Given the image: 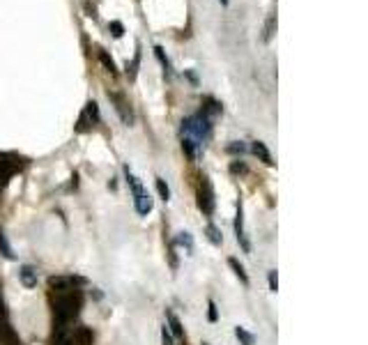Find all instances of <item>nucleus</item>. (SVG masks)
<instances>
[{
	"mask_svg": "<svg viewBox=\"0 0 368 345\" xmlns=\"http://www.w3.org/2000/svg\"><path fill=\"white\" fill-rule=\"evenodd\" d=\"M53 302V320L55 325H67L72 322L74 317L81 313V306H83V294L78 288L74 290H64V292H53L51 297Z\"/></svg>",
	"mask_w": 368,
	"mask_h": 345,
	"instance_id": "nucleus-1",
	"label": "nucleus"
},
{
	"mask_svg": "<svg viewBox=\"0 0 368 345\" xmlns=\"http://www.w3.org/2000/svg\"><path fill=\"white\" fill-rule=\"evenodd\" d=\"M182 131L184 136H189L191 141H196L198 145H202V141H207V138L212 136V120L207 113H198L193 115V118L184 120L182 122Z\"/></svg>",
	"mask_w": 368,
	"mask_h": 345,
	"instance_id": "nucleus-2",
	"label": "nucleus"
},
{
	"mask_svg": "<svg viewBox=\"0 0 368 345\" xmlns=\"http://www.w3.org/2000/svg\"><path fill=\"white\" fill-rule=\"evenodd\" d=\"M21 168H23V159H21V156L9 154V152L0 154V187H5V184L12 179V175L18 173Z\"/></svg>",
	"mask_w": 368,
	"mask_h": 345,
	"instance_id": "nucleus-3",
	"label": "nucleus"
},
{
	"mask_svg": "<svg viewBox=\"0 0 368 345\" xmlns=\"http://www.w3.org/2000/svg\"><path fill=\"white\" fill-rule=\"evenodd\" d=\"M198 207L207 216L214 212V191H212V184L207 177H200V184H198Z\"/></svg>",
	"mask_w": 368,
	"mask_h": 345,
	"instance_id": "nucleus-4",
	"label": "nucleus"
},
{
	"mask_svg": "<svg viewBox=\"0 0 368 345\" xmlns=\"http://www.w3.org/2000/svg\"><path fill=\"white\" fill-rule=\"evenodd\" d=\"M85 279L83 276H51L49 279V288L53 292H64V290H74L76 285H83Z\"/></svg>",
	"mask_w": 368,
	"mask_h": 345,
	"instance_id": "nucleus-5",
	"label": "nucleus"
},
{
	"mask_svg": "<svg viewBox=\"0 0 368 345\" xmlns=\"http://www.w3.org/2000/svg\"><path fill=\"white\" fill-rule=\"evenodd\" d=\"M97 118H99L97 104H95V101H90V104L85 106V110L81 113V118H78V122H76V131H78V133H83V131H87V129H92V124L97 122Z\"/></svg>",
	"mask_w": 368,
	"mask_h": 345,
	"instance_id": "nucleus-6",
	"label": "nucleus"
},
{
	"mask_svg": "<svg viewBox=\"0 0 368 345\" xmlns=\"http://www.w3.org/2000/svg\"><path fill=\"white\" fill-rule=\"evenodd\" d=\"M0 345H21V338L7 317H0Z\"/></svg>",
	"mask_w": 368,
	"mask_h": 345,
	"instance_id": "nucleus-7",
	"label": "nucleus"
},
{
	"mask_svg": "<svg viewBox=\"0 0 368 345\" xmlns=\"http://www.w3.org/2000/svg\"><path fill=\"white\" fill-rule=\"evenodd\" d=\"M235 233H237V239L242 244L244 251H251V244L246 239V230H244V212H242V202H237V216H235Z\"/></svg>",
	"mask_w": 368,
	"mask_h": 345,
	"instance_id": "nucleus-8",
	"label": "nucleus"
},
{
	"mask_svg": "<svg viewBox=\"0 0 368 345\" xmlns=\"http://www.w3.org/2000/svg\"><path fill=\"white\" fill-rule=\"evenodd\" d=\"M133 205H136V212L138 214H143V216H147L152 212V198H150V193H136L133 196Z\"/></svg>",
	"mask_w": 368,
	"mask_h": 345,
	"instance_id": "nucleus-9",
	"label": "nucleus"
},
{
	"mask_svg": "<svg viewBox=\"0 0 368 345\" xmlns=\"http://www.w3.org/2000/svg\"><path fill=\"white\" fill-rule=\"evenodd\" d=\"M18 279H21V283L26 285V288H35L37 285V271L32 269L30 265H23L21 269H18Z\"/></svg>",
	"mask_w": 368,
	"mask_h": 345,
	"instance_id": "nucleus-10",
	"label": "nucleus"
},
{
	"mask_svg": "<svg viewBox=\"0 0 368 345\" xmlns=\"http://www.w3.org/2000/svg\"><path fill=\"white\" fill-rule=\"evenodd\" d=\"M251 152L258 156V159L262 161V164H267V166H274V161H271V154H269V150L265 147V143H260V141H256L251 145Z\"/></svg>",
	"mask_w": 368,
	"mask_h": 345,
	"instance_id": "nucleus-11",
	"label": "nucleus"
},
{
	"mask_svg": "<svg viewBox=\"0 0 368 345\" xmlns=\"http://www.w3.org/2000/svg\"><path fill=\"white\" fill-rule=\"evenodd\" d=\"M166 317H168V331L175 336V338H182V336H184V327H182V322H179V317L175 315L173 311L166 313Z\"/></svg>",
	"mask_w": 368,
	"mask_h": 345,
	"instance_id": "nucleus-12",
	"label": "nucleus"
},
{
	"mask_svg": "<svg viewBox=\"0 0 368 345\" xmlns=\"http://www.w3.org/2000/svg\"><path fill=\"white\" fill-rule=\"evenodd\" d=\"M108 97L115 101V108H118L120 118H122L124 122H131V113H127V104H124L122 97H120V95H110V92H108Z\"/></svg>",
	"mask_w": 368,
	"mask_h": 345,
	"instance_id": "nucleus-13",
	"label": "nucleus"
},
{
	"mask_svg": "<svg viewBox=\"0 0 368 345\" xmlns=\"http://www.w3.org/2000/svg\"><path fill=\"white\" fill-rule=\"evenodd\" d=\"M228 265H230V267H233V271H235V274H237V276H239V281H242V283H244V285H248V274H246V271H244V267H242V262H239V260H237V258H228Z\"/></svg>",
	"mask_w": 368,
	"mask_h": 345,
	"instance_id": "nucleus-14",
	"label": "nucleus"
},
{
	"mask_svg": "<svg viewBox=\"0 0 368 345\" xmlns=\"http://www.w3.org/2000/svg\"><path fill=\"white\" fill-rule=\"evenodd\" d=\"M76 343L78 345H92L95 343V336H92V331L87 329V327H81V329L76 331Z\"/></svg>",
	"mask_w": 368,
	"mask_h": 345,
	"instance_id": "nucleus-15",
	"label": "nucleus"
},
{
	"mask_svg": "<svg viewBox=\"0 0 368 345\" xmlns=\"http://www.w3.org/2000/svg\"><path fill=\"white\" fill-rule=\"evenodd\" d=\"M235 336L239 338V343L242 345H253L256 343V336H253L251 331H246L244 327H235Z\"/></svg>",
	"mask_w": 368,
	"mask_h": 345,
	"instance_id": "nucleus-16",
	"label": "nucleus"
},
{
	"mask_svg": "<svg viewBox=\"0 0 368 345\" xmlns=\"http://www.w3.org/2000/svg\"><path fill=\"white\" fill-rule=\"evenodd\" d=\"M124 175H127V182H129V187H131L133 196H136V193H143V191H145V189H143V184L138 182V177H136V175H133L129 168H124Z\"/></svg>",
	"mask_w": 368,
	"mask_h": 345,
	"instance_id": "nucleus-17",
	"label": "nucleus"
},
{
	"mask_svg": "<svg viewBox=\"0 0 368 345\" xmlns=\"http://www.w3.org/2000/svg\"><path fill=\"white\" fill-rule=\"evenodd\" d=\"M205 233H207V239H210L212 244H214V246H221V242H223V237H221V233H219V228H216V225H207L205 228Z\"/></svg>",
	"mask_w": 368,
	"mask_h": 345,
	"instance_id": "nucleus-18",
	"label": "nucleus"
},
{
	"mask_svg": "<svg viewBox=\"0 0 368 345\" xmlns=\"http://www.w3.org/2000/svg\"><path fill=\"white\" fill-rule=\"evenodd\" d=\"M99 60H101V64H104V67L108 69L110 74H113V76H115V74H118V69H115V62H113V58H110V55L106 53L104 49H99Z\"/></svg>",
	"mask_w": 368,
	"mask_h": 345,
	"instance_id": "nucleus-19",
	"label": "nucleus"
},
{
	"mask_svg": "<svg viewBox=\"0 0 368 345\" xmlns=\"http://www.w3.org/2000/svg\"><path fill=\"white\" fill-rule=\"evenodd\" d=\"M196 145H198V143H196V141H191L189 136H184V138H182V150L187 152L189 159H196Z\"/></svg>",
	"mask_w": 368,
	"mask_h": 345,
	"instance_id": "nucleus-20",
	"label": "nucleus"
},
{
	"mask_svg": "<svg viewBox=\"0 0 368 345\" xmlns=\"http://www.w3.org/2000/svg\"><path fill=\"white\" fill-rule=\"evenodd\" d=\"M175 244H179V246H184L187 251H193V239L189 233H179L177 239H175Z\"/></svg>",
	"mask_w": 368,
	"mask_h": 345,
	"instance_id": "nucleus-21",
	"label": "nucleus"
},
{
	"mask_svg": "<svg viewBox=\"0 0 368 345\" xmlns=\"http://www.w3.org/2000/svg\"><path fill=\"white\" fill-rule=\"evenodd\" d=\"M0 253H3L7 260H14V253H12V246H9L7 237H5L3 233H0Z\"/></svg>",
	"mask_w": 368,
	"mask_h": 345,
	"instance_id": "nucleus-22",
	"label": "nucleus"
},
{
	"mask_svg": "<svg viewBox=\"0 0 368 345\" xmlns=\"http://www.w3.org/2000/svg\"><path fill=\"white\" fill-rule=\"evenodd\" d=\"M154 184H156V191H159V196L164 198V200H170V189H168V184H166L161 177H156Z\"/></svg>",
	"mask_w": 368,
	"mask_h": 345,
	"instance_id": "nucleus-23",
	"label": "nucleus"
},
{
	"mask_svg": "<svg viewBox=\"0 0 368 345\" xmlns=\"http://www.w3.org/2000/svg\"><path fill=\"white\" fill-rule=\"evenodd\" d=\"M161 343L164 345H175V340H173V334L168 331V327H161Z\"/></svg>",
	"mask_w": 368,
	"mask_h": 345,
	"instance_id": "nucleus-24",
	"label": "nucleus"
},
{
	"mask_svg": "<svg viewBox=\"0 0 368 345\" xmlns=\"http://www.w3.org/2000/svg\"><path fill=\"white\" fill-rule=\"evenodd\" d=\"M228 152L230 154H244L246 145H244V143H233V145H228Z\"/></svg>",
	"mask_w": 368,
	"mask_h": 345,
	"instance_id": "nucleus-25",
	"label": "nucleus"
},
{
	"mask_svg": "<svg viewBox=\"0 0 368 345\" xmlns=\"http://www.w3.org/2000/svg\"><path fill=\"white\" fill-rule=\"evenodd\" d=\"M230 173H246V164H242V161H233L230 164Z\"/></svg>",
	"mask_w": 368,
	"mask_h": 345,
	"instance_id": "nucleus-26",
	"label": "nucleus"
},
{
	"mask_svg": "<svg viewBox=\"0 0 368 345\" xmlns=\"http://www.w3.org/2000/svg\"><path fill=\"white\" fill-rule=\"evenodd\" d=\"M207 306H210V313H207V317H210V322H216V320H219V313H216V304L210 299V302H207Z\"/></svg>",
	"mask_w": 368,
	"mask_h": 345,
	"instance_id": "nucleus-27",
	"label": "nucleus"
},
{
	"mask_svg": "<svg viewBox=\"0 0 368 345\" xmlns=\"http://www.w3.org/2000/svg\"><path fill=\"white\" fill-rule=\"evenodd\" d=\"M267 279H269V290H271V292H276V290H279V279H276V271L271 269Z\"/></svg>",
	"mask_w": 368,
	"mask_h": 345,
	"instance_id": "nucleus-28",
	"label": "nucleus"
},
{
	"mask_svg": "<svg viewBox=\"0 0 368 345\" xmlns=\"http://www.w3.org/2000/svg\"><path fill=\"white\" fill-rule=\"evenodd\" d=\"M110 32H113V37H122V32H124L122 23H120V21H113V23H110Z\"/></svg>",
	"mask_w": 368,
	"mask_h": 345,
	"instance_id": "nucleus-29",
	"label": "nucleus"
},
{
	"mask_svg": "<svg viewBox=\"0 0 368 345\" xmlns=\"http://www.w3.org/2000/svg\"><path fill=\"white\" fill-rule=\"evenodd\" d=\"M271 28H274V16H271L269 21H267V32H265V39H269V37H271Z\"/></svg>",
	"mask_w": 368,
	"mask_h": 345,
	"instance_id": "nucleus-30",
	"label": "nucleus"
},
{
	"mask_svg": "<svg viewBox=\"0 0 368 345\" xmlns=\"http://www.w3.org/2000/svg\"><path fill=\"white\" fill-rule=\"evenodd\" d=\"M0 317H7V311H5V302H3V297H0Z\"/></svg>",
	"mask_w": 368,
	"mask_h": 345,
	"instance_id": "nucleus-31",
	"label": "nucleus"
},
{
	"mask_svg": "<svg viewBox=\"0 0 368 345\" xmlns=\"http://www.w3.org/2000/svg\"><path fill=\"white\" fill-rule=\"evenodd\" d=\"M58 345H74V340H69V338H60V340H58Z\"/></svg>",
	"mask_w": 368,
	"mask_h": 345,
	"instance_id": "nucleus-32",
	"label": "nucleus"
},
{
	"mask_svg": "<svg viewBox=\"0 0 368 345\" xmlns=\"http://www.w3.org/2000/svg\"><path fill=\"white\" fill-rule=\"evenodd\" d=\"M221 3H228V0H221Z\"/></svg>",
	"mask_w": 368,
	"mask_h": 345,
	"instance_id": "nucleus-33",
	"label": "nucleus"
},
{
	"mask_svg": "<svg viewBox=\"0 0 368 345\" xmlns=\"http://www.w3.org/2000/svg\"><path fill=\"white\" fill-rule=\"evenodd\" d=\"M202 345H210V343H202Z\"/></svg>",
	"mask_w": 368,
	"mask_h": 345,
	"instance_id": "nucleus-34",
	"label": "nucleus"
}]
</instances>
